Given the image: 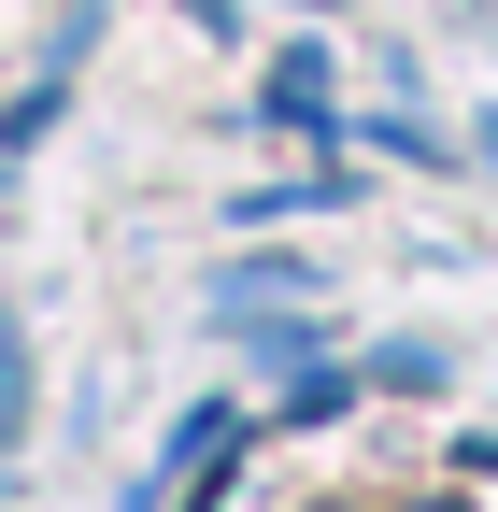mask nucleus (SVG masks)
I'll use <instances>...</instances> for the list:
<instances>
[{
    "label": "nucleus",
    "mask_w": 498,
    "mask_h": 512,
    "mask_svg": "<svg viewBox=\"0 0 498 512\" xmlns=\"http://www.w3.org/2000/svg\"><path fill=\"white\" fill-rule=\"evenodd\" d=\"M271 114L285 128H328V72H314V57H271Z\"/></svg>",
    "instance_id": "obj_1"
},
{
    "label": "nucleus",
    "mask_w": 498,
    "mask_h": 512,
    "mask_svg": "<svg viewBox=\"0 0 498 512\" xmlns=\"http://www.w3.org/2000/svg\"><path fill=\"white\" fill-rule=\"evenodd\" d=\"M342 399H356V370H299V384H285V399H271V413H285V427H328Z\"/></svg>",
    "instance_id": "obj_2"
},
{
    "label": "nucleus",
    "mask_w": 498,
    "mask_h": 512,
    "mask_svg": "<svg viewBox=\"0 0 498 512\" xmlns=\"http://www.w3.org/2000/svg\"><path fill=\"white\" fill-rule=\"evenodd\" d=\"M385 512H470V498H456V484H413V498H385Z\"/></svg>",
    "instance_id": "obj_3"
},
{
    "label": "nucleus",
    "mask_w": 498,
    "mask_h": 512,
    "mask_svg": "<svg viewBox=\"0 0 498 512\" xmlns=\"http://www.w3.org/2000/svg\"><path fill=\"white\" fill-rule=\"evenodd\" d=\"M314 512H356V498H314Z\"/></svg>",
    "instance_id": "obj_4"
}]
</instances>
